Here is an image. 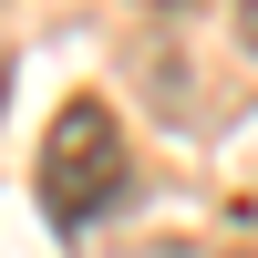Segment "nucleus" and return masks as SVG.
Returning <instances> with one entry per match:
<instances>
[{
    "instance_id": "f257e3e1",
    "label": "nucleus",
    "mask_w": 258,
    "mask_h": 258,
    "mask_svg": "<svg viewBox=\"0 0 258 258\" xmlns=\"http://www.w3.org/2000/svg\"><path fill=\"white\" fill-rule=\"evenodd\" d=\"M124 176H135V155H124L114 103L73 93V103L52 114V135H41V217H52L62 238H83L93 217L124 207Z\"/></svg>"
},
{
    "instance_id": "f03ea898",
    "label": "nucleus",
    "mask_w": 258,
    "mask_h": 258,
    "mask_svg": "<svg viewBox=\"0 0 258 258\" xmlns=\"http://www.w3.org/2000/svg\"><path fill=\"white\" fill-rule=\"evenodd\" d=\"M238 41H248V52H258V0H238Z\"/></svg>"
}]
</instances>
